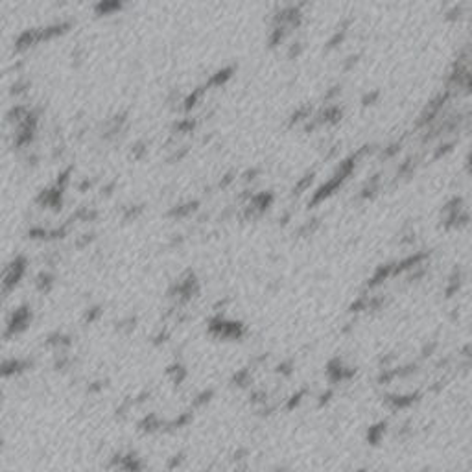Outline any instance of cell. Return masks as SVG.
<instances>
[{
  "mask_svg": "<svg viewBox=\"0 0 472 472\" xmlns=\"http://www.w3.org/2000/svg\"><path fill=\"white\" fill-rule=\"evenodd\" d=\"M24 367H28V364H26V362H21V360H13V362H6V364H4V374H6V376H9V374H13V373H19V371H23Z\"/></svg>",
  "mask_w": 472,
  "mask_h": 472,
  "instance_id": "obj_3",
  "label": "cell"
},
{
  "mask_svg": "<svg viewBox=\"0 0 472 472\" xmlns=\"http://www.w3.org/2000/svg\"><path fill=\"white\" fill-rule=\"evenodd\" d=\"M30 310L28 308H19V310H15V314L11 315V321H9V327H8V336L9 334H17V332H21L28 323H30Z\"/></svg>",
  "mask_w": 472,
  "mask_h": 472,
  "instance_id": "obj_2",
  "label": "cell"
},
{
  "mask_svg": "<svg viewBox=\"0 0 472 472\" xmlns=\"http://www.w3.org/2000/svg\"><path fill=\"white\" fill-rule=\"evenodd\" d=\"M37 286H39V289H41V291H48V288L52 286V277H50V275H46V273H43L41 277H39Z\"/></svg>",
  "mask_w": 472,
  "mask_h": 472,
  "instance_id": "obj_4",
  "label": "cell"
},
{
  "mask_svg": "<svg viewBox=\"0 0 472 472\" xmlns=\"http://www.w3.org/2000/svg\"><path fill=\"white\" fill-rule=\"evenodd\" d=\"M24 267H26V260H24L23 257L15 259L8 266L6 273H4V291H6V293L15 286L17 282L21 281V277H23L24 273Z\"/></svg>",
  "mask_w": 472,
  "mask_h": 472,
  "instance_id": "obj_1",
  "label": "cell"
},
{
  "mask_svg": "<svg viewBox=\"0 0 472 472\" xmlns=\"http://www.w3.org/2000/svg\"><path fill=\"white\" fill-rule=\"evenodd\" d=\"M98 315V308H92V312L91 314H87V321H92L94 317Z\"/></svg>",
  "mask_w": 472,
  "mask_h": 472,
  "instance_id": "obj_5",
  "label": "cell"
}]
</instances>
